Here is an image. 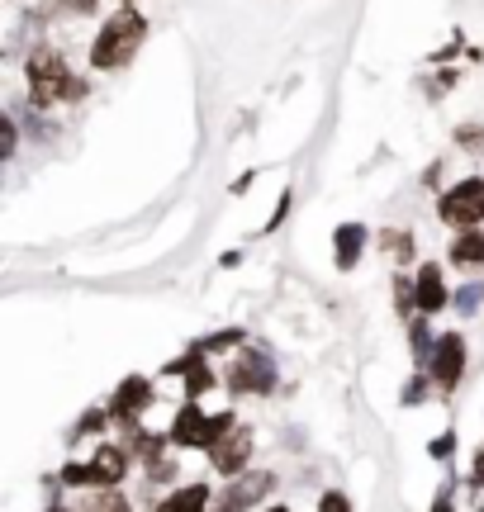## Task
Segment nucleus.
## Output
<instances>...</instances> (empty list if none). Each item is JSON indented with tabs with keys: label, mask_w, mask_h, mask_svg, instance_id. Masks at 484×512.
Here are the masks:
<instances>
[{
	"label": "nucleus",
	"mask_w": 484,
	"mask_h": 512,
	"mask_svg": "<svg viewBox=\"0 0 484 512\" xmlns=\"http://www.w3.org/2000/svg\"><path fill=\"white\" fill-rule=\"evenodd\" d=\"M475 484H484V446H480V456H475Z\"/></svg>",
	"instance_id": "c756f323"
},
{
	"label": "nucleus",
	"mask_w": 484,
	"mask_h": 512,
	"mask_svg": "<svg viewBox=\"0 0 484 512\" xmlns=\"http://www.w3.org/2000/svg\"><path fill=\"white\" fill-rule=\"evenodd\" d=\"M95 512H133V508H129V498L105 494V498H100V503H95Z\"/></svg>",
	"instance_id": "5701e85b"
},
{
	"label": "nucleus",
	"mask_w": 484,
	"mask_h": 512,
	"mask_svg": "<svg viewBox=\"0 0 484 512\" xmlns=\"http://www.w3.org/2000/svg\"><path fill=\"white\" fill-rule=\"evenodd\" d=\"M233 413H219V418H205L200 413V403L190 399L181 413H176V422H171V441L176 446H214V441L224 437L228 427H233Z\"/></svg>",
	"instance_id": "7ed1b4c3"
},
{
	"label": "nucleus",
	"mask_w": 484,
	"mask_h": 512,
	"mask_svg": "<svg viewBox=\"0 0 484 512\" xmlns=\"http://www.w3.org/2000/svg\"><path fill=\"white\" fill-rule=\"evenodd\" d=\"M48 512H67V508H62V503H53V508H48Z\"/></svg>",
	"instance_id": "2f4dec72"
},
{
	"label": "nucleus",
	"mask_w": 484,
	"mask_h": 512,
	"mask_svg": "<svg viewBox=\"0 0 484 512\" xmlns=\"http://www.w3.org/2000/svg\"><path fill=\"white\" fill-rule=\"evenodd\" d=\"M152 403V384L143 380V375H129V380L114 389V399H110V418L114 422H124V427H138V413Z\"/></svg>",
	"instance_id": "1a4fd4ad"
},
{
	"label": "nucleus",
	"mask_w": 484,
	"mask_h": 512,
	"mask_svg": "<svg viewBox=\"0 0 484 512\" xmlns=\"http://www.w3.org/2000/svg\"><path fill=\"white\" fill-rule=\"evenodd\" d=\"M271 512H290V508H271Z\"/></svg>",
	"instance_id": "473e14b6"
},
{
	"label": "nucleus",
	"mask_w": 484,
	"mask_h": 512,
	"mask_svg": "<svg viewBox=\"0 0 484 512\" xmlns=\"http://www.w3.org/2000/svg\"><path fill=\"white\" fill-rule=\"evenodd\" d=\"M423 394H428V380L418 375V380H409V389H404V403H423Z\"/></svg>",
	"instance_id": "a878e982"
},
{
	"label": "nucleus",
	"mask_w": 484,
	"mask_h": 512,
	"mask_svg": "<svg viewBox=\"0 0 484 512\" xmlns=\"http://www.w3.org/2000/svg\"><path fill=\"white\" fill-rule=\"evenodd\" d=\"M318 512H352V503H347V494L328 489V494H323V503H318Z\"/></svg>",
	"instance_id": "aec40b11"
},
{
	"label": "nucleus",
	"mask_w": 484,
	"mask_h": 512,
	"mask_svg": "<svg viewBox=\"0 0 484 512\" xmlns=\"http://www.w3.org/2000/svg\"><path fill=\"white\" fill-rule=\"evenodd\" d=\"M271 384H276V366L266 351H242L228 366V389H238V394H266Z\"/></svg>",
	"instance_id": "39448f33"
},
{
	"label": "nucleus",
	"mask_w": 484,
	"mask_h": 512,
	"mask_svg": "<svg viewBox=\"0 0 484 512\" xmlns=\"http://www.w3.org/2000/svg\"><path fill=\"white\" fill-rule=\"evenodd\" d=\"M475 304H480V285H466V290L456 294V309H461V313H470Z\"/></svg>",
	"instance_id": "b1692460"
},
{
	"label": "nucleus",
	"mask_w": 484,
	"mask_h": 512,
	"mask_svg": "<svg viewBox=\"0 0 484 512\" xmlns=\"http://www.w3.org/2000/svg\"><path fill=\"white\" fill-rule=\"evenodd\" d=\"M451 446H456V437H437V441L428 446V451H432L437 460H442V456H451Z\"/></svg>",
	"instance_id": "bb28decb"
},
{
	"label": "nucleus",
	"mask_w": 484,
	"mask_h": 512,
	"mask_svg": "<svg viewBox=\"0 0 484 512\" xmlns=\"http://www.w3.org/2000/svg\"><path fill=\"white\" fill-rule=\"evenodd\" d=\"M456 143L470 147V152H484V133L480 128H461V133H456Z\"/></svg>",
	"instance_id": "412c9836"
},
{
	"label": "nucleus",
	"mask_w": 484,
	"mask_h": 512,
	"mask_svg": "<svg viewBox=\"0 0 484 512\" xmlns=\"http://www.w3.org/2000/svg\"><path fill=\"white\" fill-rule=\"evenodd\" d=\"M380 247H385V252H394L399 261H409V256H413L409 233H399V228H390V233H380Z\"/></svg>",
	"instance_id": "a211bd4d"
},
{
	"label": "nucleus",
	"mask_w": 484,
	"mask_h": 512,
	"mask_svg": "<svg viewBox=\"0 0 484 512\" xmlns=\"http://www.w3.org/2000/svg\"><path fill=\"white\" fill-rule=\"evenodd\" d=\"M466 375V337H437V347H432V380L442 384V389H456Z\"/></svg>",
	"instance_id": "0eeeda50"
},
{
	"label": "nucleus",
	"mask_w": 484,
	"mask_h": 512,
	"mask_svg": "<svg viewBox=\"0 0 484 512\" xmlns=\"http://www.w3.org/2000/svg\"><path fill=\"white\" fill-rule=\"evenodd\" d=\"M167 375H181V380H186L190 399H200V394H209V389H214V375H209L205 351H200V347H190L186 356H176V361L167 366Z\"/></svg>",
	"instance_id": "9d476101"
},
{
	"label": "nucleus",
	"mask_w": 484,
	"mask_h": 512,
	"mask_svg": "<svg viewBox=\"0 0 484 512\" xmlns=\"http://www.w3.org/2000/svg\"><path fill=\"white\" fill-rule=\"evenodd\" d=\"M437 214H442V223L447 228H475V223L484 219V181L480 176H470V181H456L437 200Z\"/></svg>",
	"instance_id": "20e7f679"
},
{
	"label": "nucleus",
	"mask_w": 484,
	"mask_h": 512,
	"mask_svg": "<svg viewBox=\"0 0 484 512\" xmlns=\"http://www.w3.org/2000/svg\"><path fill=\"white\" fill-rule=\"evenodd\" d=\"M24 72H29V100H34L38 110H43V105H57V100H81V95H86V81H76L53 48H34Z\"/></svg>",
	"instance_id": "f03ea898"
},
{
	"label": "nucleus",
	"mask_w": 484,
	"mask_h": 512,
	"mask_svg": "<svg viewBox=\"0 0 484 512\" xmlns=\"http://www.w3.org/2000/svg\"><path fill=\"white\" fill-rule=\"evenodd\" d=\"M394 304H399V313H418V280L399 275L394 280Z\"/></svg>",
	"instance_id": "dca6fc26"
},
{
	"label": "nucleus",
	"mask_w": 484,
	"mask_h": 512,
	"mask_svg": "<svg viewBox=\"0 0 484 512\" xmlns=\"http://www.w3.org/2000/svg\"><path fill=\"white\" fill-rule=\"evenodd\" d=\"M413 280H418V313H423V318L447 309V285H442V271H437V266H423Z\"/></svg>",
	"instance_id": "9b49d317"
},
{
	"label": "nucleus",
	"mask_w": 484,
	"mask_h": 512,
	"mask_svg": "<svg viewBox=\"0 0 484 512\" xmlns=\"http://www.w3.org/2000/svg\"><path fill=\"white\" fill-rule=\"evenodd\" d=\"M409 342H413V356H418V361H432V347H437V342H432L428 323H423V313H418V323L409 328Z\"/></svg>",
	"instance_id": "f3484780"
},
{
	"label": "nucleus",
	"mask_w": 484,
	"mask_h": 512,
	"mask_svg": "<svg viewBox=\"0 0 484 512\" xmlns=\"http://www.w3.org/2000/svg\"><path fill=\"white\" fill-rule=\"evenodd\" d=\"M470 498H475V512H484V484H475V494Z\"/></svg>",
	"instance_id": "7c9ffc66"
},
{
	"label": "nucleus",
	"mask_w": 484,
	"mask_h": 512,
	"mask_svg": "<svg viewBox=\"0 0 484 512\" xmlns=\"http://www.w3.org/2000/svg\"><path fill=\"white\" fill-rule=\"evenodd\" d=\"M53 10H72V15H91L95 0H53Z\"/></svg>",
	"instance_id": "393cba45"
},
{
	"label": "nucleus",
	"mask_w": 484,
	"mask_h": 512,
	"mask_svg": "<svg viewBox=\"0 0 484 512\" xmlns=\"http://www.w3.org/2000/svg\"><path fill=\"white\" fill-rule=\"evenodd\" d=\"M276 489V475L271 470H252V475H242L238 484H228L224 489V498L214 503V512H247L257 498H266Z\"/></svg>",
	"instance_id": "6e6552de"
},
{
	"label": "nucleus",
	"mask_w": 484,
	"mask_h": 512,
	"mask_svg": "<svg viewBox=\"0 0 484 512\" xmlns=\"http://www.w3.org/2000/svg\"><path fill=\"white\" fill-rule=\"evenodd\" d=\"M143 34H148V19L138 15V10H114V19L95 38L91 67L95 72H114V67L133 62V53L143 48Z\"/></svg>",
	"instance_id": "f257e3e1"
},
{
	"label": "nucleus",
	"mask_w": 484,
	"mask_h": 512,
	"mask_svg": "<svg viewBox=\"0 0 484 512\" xmlns=\"http://www.w3.org/2000/svg\"><path fill=\"white\" fill-rule=\"evenodd\" d=\"M238 342H242V332H238V328H224V332H214V337H205V342H195V347H200V351H205V356H209V351L238 347Z\"/></svg>",
	"instance_id": "6ab92c4d"
},
{
	"label": "nucleus",
	"mask_w": 484,
	"mask_h": 512,
	"mask_svg": "<svg viewBox=\"0 0 484 512\" xmlns=\"http://www.w3.org/2000/svg\"><path fill=\"white\" fill-rule=\"evenodd\" d=\"M451 261L456 266H484V233L461 228V238H451Z\"/></svg>",
	"instance_id": "4468645a"
},
{
	"label": "nucleus",
	"mask_w": 484,
	"mask_h": 512,
	"mask_svg": "<svg viewBox=\"0 0 484 512\" xmlns=\"http://www.w3.org/2000/svg\"><path fill=\"white\" fill-rule=\"evenodd\" d=\"M247 456H252V427H242V422H233L224 437L209 446V460H214L219 475H242Z\"/></svg>",
	"instance_id": "423d86ee"
},
{
	"label": "nucleus",
	"mask_w": 484,
	"mask_h": 512,
	"mask_svg": "<svg viewBox=\"0 0 484 512\" xmlns=\"http://www.w3.org/2000/svg\"><path fill=\"white\" fill-rule=\"evenodd\" d=\"M124 470H129V451H119V446H100L95 451V460H91L95 484H119Z\"/></svg>",
	"instance_id": "ddd939ff"
},
{
	"label": "nucleus",
	"mask_w": 484,
	"mask_h": 512,
	"mask_svg": "<svg viewBox=\"0 0 484 512\" xmlns=\"http://www.w3.org/2000/svg\"><path fill=\"white\" fill-rule=\"evenodd\" d=\"M285 214H290V195H280V204H276V219L266 223V233H271V228H276V223H280V219H285Z\"/></svg>",
	"instance_id": "cd10ccee"
},
{
	"label": "nucleus",
	"mask_w": 484,
	"mask_h": 512,
	"mask_svg": "<svg viewBox=\"0 0 484 512\" xmlns=\"http://www.w3.org/2000/svg\"><path fill=\"white\" fill-rule=\"evenodd\" d=\"M432 512H451V489H442V494L432 498Z\"/></svg>",
	"instance_id": "c85d7f7f"
},
{
	"label": "nucleus",
	"mask_w": 484,
	"mask_h": 512,
	"mask_svg": "<svg viewBox=\"0 0 484 512\" xmlns=\"http://www.w3.org/2000/svg\"><path fill=\"white\" fill-rule=\"evenodd\" d=\"M361 247H366V228H361V223H342L333 233V256L342 271H352L356 261H361Z\"/></svg>",
	"instance_id": "f8f14e48"
},
{
	"label": "nucleus",
	"mask_w": 484,
	"mask_h": 512,
	"mask_svg": "<svg viewBox=\"0 0 484 512\" xmlns=\"http://www.w3.org/2000/svg\"><path fill=\"white\" fill-rule=\"evenodd\" d=\"M100 427H105V413H100V408H91V413L81 418V427H76V432H81V437H91V432H100Z\"/></svg>",
	"instance_id": "4be33fe9"
},
{
	"label": "nucleus",
	"mask_w": 484,
	"mask_h": 512,
	"mask_svg": "<svg viewBox=\"0 0 484 512\" xmlns=\"http://www.w3.org/2000/svg\"><path fill=\"white\" fill-rule=\"evenodd\" d=\"M209 489L205 484H190V489H176L167 503H157V512H205Z\"/></svg>",
	"instance_id": "2eb2a0df"
}]
</instances>
